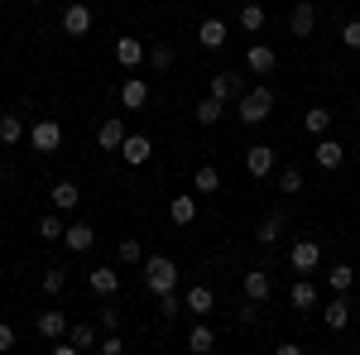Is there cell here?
I'll use <instances>...</instances> for the list:
<instances>
[{
  "instance_id": "obj_1",
  "label": "cell",
  "mask_w": 360,
  "mask_h": 355,
  "mask_svg": "<svg viewBox=\"0 0 360 355\" xmlns=\"http://www.w3.org/2000/svg\"><path fill=\"white\" fill-rule=\"evenodd\" d=\"M274 110V86H245V96L236 101V115L240 125H264Z\"/></svg>"
},
{
  "instance_id": "obj_2",
  "label": "cell",
  "mask_w": 360,
  "mask_h": 355,
  "mask_svg": "<svg viewBox=\"0 0 360 355\" xmlns=\"http://www.w3.org/2000/svg\"><path fill=\"white\" fill-rule=\"evenodd\" d=\"M144 288L159 298V293H173L178 288V264L168 254H144Z\"/></svg>"
},
{
  "instance_id": "obj_3",
  "label": "cell",
  "mask_w": 360,
  "mask_h": 355,
  "mask_svg": "<svg viewBox=\"0 0 360 355\" xmlns=\"http://www.w3.org/2000/svg\"><path fill=\"white\" fill-rule=\"evenodd\" d=\"M58 144H63V125H58V120L44 115V120L29 125V149H34V154H53Z\"/></svg>"
},
{
  "instance_id": "obj_4",
  "label": "cell",
  "mask_w": 360,
  "mask_h": 355,
  "mask_svg": "<svg viewBox=\"0 0 360 355\" xmlns=\"http://www.w3.org/2000/svg\"><path fill=\"white\" fill-rule=\"evenodd\" d=\"M288 264H293V273H312L317 264H322V245H317V240H293Z\"/></svg>"
},
{
  "instance_id": "obj_5",
  "label": "cell",
  "mask_w": 360,
  "mask_h": 355,
  "mask_svg": "<svg viewBox=\"0 0 360 355\" xmlns=\"http://www.w3.org/2000/svg\"><path fill=\"white\" fill-rule=\"evenodd\" d=\"M144 58H149V49L139 44L135 34H120V39H115V63H120L125 72H135V67L144 63Z\"/></svg>"
},
{
  "instance_id": "obj_6",
  "label": "cell",
  "mask_w": 360,
  "mask_h": 355,
  "mask_svg": "<svg viewBox=\"0 0 360 355\" xmlns=\"http://www.w3.org/2000/svg\"><path fill=\"white\" fill-rule=\"evenodd\" d=\"M207 91H212L217 101H240V96H245V72H217Z\"/></svg>"
},
{
  "instance_id": "obj_7",
  "label": "cell",
  "mask_w": 360,
  "mask_h": 355,
  "mask_svg": "<svg viewBox=\"0 0 360 355\" xmlns=\"http://www.w3.org/2000/svg\"><path fill=\"white\" fill-rule=\"evenodd\" d=\"M63 34H72V39H82V34H91V5H82V0H72V5L63 10Z\"/></svg>"
},
{
  "instance_id": "obj_8",
  "label": "cell",
  "mask_w": 360,
  "mask_h": 355,
  "mask_svg": "<svg viewBox=\"0 0 360 355\" xmlns=\"http://www.w3.org/2000/svg\"><path fill=\"white\" fill-rule=\"evenodd\" d=\"M245 67L255 72V77H269V72L278 67V53L269 49V44H250L245 49Z\"/></svg>"
},
{
  "instance_id": "obj_9",
  "label": "cell",
  "mask_w": 360,
  "mask_h": 355,
  "mask_svg": "<svg viewBox=\"0 0 360 355\" xmlns=\"http://www.w3.org/2000/svg\"><path fill=\"white\" fill-rule=\"evenodd\" d=\"M149 154H154V139H149V135H125L120 159H125L130 168H144V164H149Z\"/></svg>"
},
{
  "instance_id": "obj_10",
  "label": "cell",
  "mask_w": 360,
  "mask_h": 355,
  "mask_svg": "<svg viewBox=\"0 0 360 355\" xmlns=\"http://www.w3.org/2000/svg\"><path fill=\"white\" fill-rule=\"evenodd\" d=\"M226 34H231V29H226V20H217V15H207V20L197 25V44L217 53V49H226Z\"/></svg>"
},
{
  "instance_id": "obj_11",
  "label": "cell",
  "mask_w": 360,
  "mask_h": 355,
  "mask_svg": "<svg viewBox=\"0 0 360 355\" xmlns=\"http://www.w3.org/2000/svg\"><path fill=\"white\" fill-rule=\"evenodd\" d=\"M274 168H278V159H274L269 144H255V149L245 154V173H250V178H269Z\"/></svg>"
},
{
  "instance_id": "obj_12",
  "label": "cell",
  "mask_w": 360,
  "mask_h": 355,
  "mask_svg": "<svg viewBox=\"0 0 360 355\" xmlns=\"http://www.w3.org/2000/svg\"><path fill=\"white\" fill-rule=\"evenodd\" d=\"M312 164L317 168H327V173H336V168L346 164V149H341V144H336V139H317V149H312Z\"/></svg>"
},
{
  "instance_id": "obj_13",
  "label": "cell",
  "mask_w": 360,
  "mask_h": 355,
  "mask_svg": "<svg viewBox=\"0 0 360 355\" xmlns=\"http://www.w3.org/2000/svg\"><path fill=\"white\" fill-rule=\"evenodd\" d=\"M283 226H288V212H283V207H274L269 217L259 221V231H255V240H259L264 250H269V245H278V235H283Z\"/></svg>"
},
{
  "instance_id": "obj_14",
  "label": "cell",
  "mask_w": 360,
  "mask_h": 355,
  "mask_svg": "<svg viewBox=\"0 0 360 355\" xmlns=\"http://www.w3.org/2000/svg\"><path fill=\"white\" fill-rule=\"evenodd\" d=\"M34 331H39L44 341H58V336H68V317H63L58 307H44V312L34 317Z\"/></svg>"
},
{
  "instance_id": "obj_15",
  "label": "cell",
  "mask_w": 360,
  "mask_h": 355,
  "mask_svg": "<svg viewBox=\"0 0 360 355\" xmlns=\"http://www.w3.org/2000/svg\"><path fill=\"white\" fill-rule=\"evenodd\" d=\"M115 96H120V106H125V110H144V106H149V82H139V77H125Z\"/></svg>"
},
{
  "instance_id": "obj_16",
  "label": "cell",
  "mask_w": 360,
  "mask_h": 355,
  "mask_svg": "<svg viewBox=\"0 0 360 355\" xmlns=\"http://www.w3.org/2000/svg\"><path fill=\"white\" fill-rule=\"evenodd\" d=\"M125 135H130V130H125V120H120V115H111V120H101V125H96V144H101L106 154H111V149H120V144H125Z\"/></svg>"
},
{
  "instance_id": "obj_17",
  "label": "cell",
  "mask_w": 360,
  "mask_h": 355,
  "mask_svg": "<svg viewBox=\"0 0 360 355\" xmlns=\"http://www.w3.org/2000/svg\"><path fill=\"white\" fill-rule=\"evenodd\" d=\"M288 29H293L298 39H307V34L317 29V5H312V0H298L293 15H288Z\"/></svg>"
},
{
  "instance_id": "obj_18",
  "label": "cell",
  "mask_w": 360,
  "mask_h": 355,
  "mask_svg": "<svg viewBox=\"0 0 360 355\" xmlns=\"http://www.w3.org/2000/svg\"><path fill=\"white\" fill-rule=\"evenodd\" d=\"M317 298H322V293H317V283H312L307 273H298V283L288 288V302H293L298 312H312V307H317Z\"/></svg>"
},
{
  "instance_id": "obj_19",
  "label": "cell",
  "mask_w": 360,
  "mask_h": 355,
  "mask_svg": "<svg viewBox=\"0 0 360 355\" xmlns=\"http://www.w3.org/2000/svg\"><path fill=\"white\" fill-rule=\"evenodd\" d=\"M183 307H188L193 317H212V307H217V293H212L207 283H193V288H188V298H183Z\"/></svg>"
},
{
  "instance_id": "obj_20",
  "label": "cell",
  "mask_w": 360,
  "mask_h": 355,
  "mask_svg": "<svg viewBox=\"0 0 360 355\" xmlns=\"http://www.w3.org/2000/svg\"><path fill=\"white\" fill-rule=\"evenodd\" d=\"M49 202H53V212H77L82 207V188L77 183H53Z\"/></svg>"
},
{
  "instance_id": "obj_21",
  "label": "cell",
  "mask_w": 360,
  "mask_h": 355,
  "mask_svg": "<svg viewBox=\"0 0 360 355\" xmlns=\"http://www.w3.org/2000/svg\"><path fill=\"white\" fill-rule=\"evenodd\" d=\"M322 322H327L332 331H346V327H351V302H346V293H336V298L322 307Z\"/></svg>"
},
{
  "instance_id": "obj_22",
  "label": "cell",
  "mask_w": 360,
  "mask_h": 355,
  "mask_svg": "<svg viewBox=\"0 0 360 355\" xmlns=\"http://www.w3.org/2000/svg\"><path fill=\"white\" fill-rule=\"evenodd\" d=\"M168 221H173V226H193L197 221V197L193 192H183V197L168 202Z\"/></svg>"
},
{
  "instance_id": "obj_23",
  "label": "cell",
  "mask_w": 360,
  "mask_h": 355,
  "mask_svg": "<svg viewBox=\"0 0 360 355\" xmlns=\"http://www.w3.org/2000/svg\"><path fill=\"white\" fill-rule=\"evenodd\" d=\"M63 245H68V250H77V254H82V250H91V245H96V231H91L86 221H72V226L63 231Z\"/></svg>"
},
{
  "instance_id": "obj_24",
  "label": "cell",
  "mask_w": 360,
  "mask_h": 355,
  "mask_svg": "<svg viewBox=\"0 0 360 355\" xmlns=\"http://www.w3.org/2000/svg\"><path fill=\"white\" fill-rule=\"evenodd\" d=\"M86 283H91V293H96V298H115V293H120L115 269H91V273H86Z\"/></svg>"
},
{
  "instance_id": "obj_25",
  "label": "cell",
  "mask_w": 360,
  "mask_h": 355,
  "mask_svg": "<svg viewBox=\"0 0 360 355\" xmlns=\"http://www.w3.org/2000/svg\"><path fill=\"white\" fill-rule=\"evenodd\" d=\"M197 125H221V115H226V101H217V96H212V91H207V96H202V101H197Z\"/></svg>"
},
{
  "instance_id": "obj_26",
  "label": "cell",
  "mask_w": 360,
  "mask_h": 355,
  "mask_svg": "<svg viewBox=\"0 0 360 355\" xmlns=\"http://www.w3.org/2000/svg\"><path fill=\"white\" fill-rule=\"evenodd\" d=\"M68 341L77 351H96V322H68Z\"/></svg>"
},
{
  "instance_id": "obj_27",
  "label": "cell",
  "mask_w": 360,
  "mask_h": 355,
  "mask_svg": "<svg viewBox=\"0 0 360 355\" xmlns=\"http://www.w3.org/2000/svg\"><path fill=\"white\" fill-rule=\"evenodd\" d=\"M212 346H217V331L207 327V317H202V322H197V327L188 331V351H193V355H207Z\"/></svg>"
},
{
  "instance_id": "obj_28",
  "label": "cell",
  "mask_w": 360,
  "mask_h": 355,
  "mask_svg": "<svg viewBox=\"0 0 360 355\" xmlns=\"http://www.w3.org/2000/svg\"><path fill=\"white\" fill-rule=\"evenodd\" d=\"M303 130H307V135H317V139H322L327 130H332V110H327V106H307V115H303Z\"/></svg>"
},
{
  "instance_id": "obj_29",
  "label": "cell",
  "mask_w": 360,
  "mask_h": 355,
  "mask_svg": "<svg viewBox=\"0 0 360 355\" xmlns=\"http://www.w3.org/2000/svg\"><path fill=\"white\" fill-rule=\"evenodd\" d=\"M20 139H29V125L10 110V115H0V144H20Z\"/></svg>"
},
{
  "instance_id": "obj_30",
  "label": "cell",
  "mask_w": 360,
  "mask_h": 355,
  "mask_svg": "<svg viewBox=\"0 0 360 355\" xmlns=\"http://www.w3.org/2000/svg\"><path fill=\"white\" fill-rule=\"evenodd\" d=\"M240 288H245V298L264 302V298H269V269H250V273H245V283H240Z\"/></svg>"
},
{
  "instance_id": "obj_31",
  "label": "cell",
  "mask_w": 360,
  "mask_h": 355,
  "mask_svg": "<svg viewBox=\"0 0 360 355\" xmlns=\"http://www.w3.org/2000/svg\"><path fill=\"white\" fill-rule=\"evenodd\" d=\"M193 192H202V197H212V192H221V173H217L212 164H202V168L193 173Z\"/></svg>"
},
{
  "instance_id": "obj_32",
  "label": "cell",
  "mask_w": 360,
  "mask_h": 355,
  "mask_svg": "<svg viewBox=\"0 0 360 355\" xmlns=\"http://www.w3.org/2000/svg\"><path fill=\"white\" fill-rule=\"evenodd\" d=\"M327 288H332V293H351V288H356V269H351V264H332V269H327Z\"/></svg>"
},
{
  "instance_id": "obj_33",
  "label": "cell",
  "mask_w": 360,
  "mask_h": 355,
  "mask_svg": "<svg viewBox=\"0 0 360 355\" xmlns=\"http://www.w3.org/2000/svg\"><path fill=\"white\" fill-rule=\"evenodd\" d=\"M236 20H240L245 34H259V29H264V5H255V0H250V5H240V15H236Z\"/></svg>"
},
{
  "instance_id": "obj_34",
  "label": "cell",
  "mask_w": 360,
  "mask_h": 355,
  "mask_svg": "<svg viewBox=\"0 0 360 355\" xmlns=\"http://www.w3.org/2000/svg\"><path fill=\"white\" fill-rule=\"evenodd\" d=\"M115 259H120V264H144V245H139V240H130V235H125V240H120V245H115Z\"/></svg>"
},
{
  "instance_id": "obj_35",
  "label": "cell",
  "mask_w": 360,
  "mask_h": 355,
  "mask_svg": "<svg viewBox=\"0 0 360 355\" xmlns=\"http://www.w3.org/2000/svg\"><path fill=\"white\" fill-rule=\"evenodd\" d=\"M278 192H283V197H298V192H303V173H298V168H278Z\"/></svg>"
},
{
  "instance_id": "obj_36",
  "label": "cell",
  "mask_w": 360,
  "mask_h": 355,
  "mask_svg": "<svg viewBox=\"0 0 360 355\" xmlns=\"http://www.w3.org/2000/svg\"><path fill=\"white\" fill-rule=\"evenodd\" d=\"M144 63H149V67H154V72H168V67H173V49H168V44H154V49H149V58H144Z\"/></svg>"
},
{
  "instance_id": "obj_37",
  "label": "cell",
  "mask_w": 360,
  "mask_h": 355,
  "mask_svg": "<svg viewBox=\"0 0 360 355\" xmlns=\"http://www.w3.org/2000/svg\"><path fill=\"white\" fill-rule=\"evenodd\" d=\"M63 231H68V226H63V217H58V212L39 217V235H44V240H63Z\"/></svg>"
},
{
  "instance_id": "obj_38",
  "label": "cell",
  "mask_w": 360,
  "mask_h": 355,
  "mask_svg": "<svg viewBox=\"0 0 360 355\" xmlns=\"http://www.w3.org/2000/svg\"><path fill=\"white\" fill-rule=\"evenodd\" d=\"M39 288H44L49 298H58V293L68 288V273H63V269H49V273H44V283H39Z\"/></svg>"
},
{
  "instance_id": "obj_39",
  "label": "cell",
  "mask_w": 360,
  "mask_h": 355,
  "mask_svg": "<svg viewBox=\"0 0 360 355\" xmlns=\"http://www.w3.org/2000/svg\"><path fill=\"white\" fill-rule=\"evenodd\" d=\"M96 327H106V331H115V327H120V307H115L111 298L101 302V312H96Z\"/></svg>"
},
{
  "instance_id": "obj_40",
  "label": "cell",
  "mask_w": 360,
  "mask_h": 355,
  "mask_svg": "<svg viewBox=\"0 0 360 355\" xmlns=\"http://www.w3.org/2000/svg\"><path fill=\"white\" fill-rule=\"evenodd\" d=\"M236 322H240V327H259V302L245 298V302H240V312H236Z\"/></svg>"
},
{
  "instance_id": "obj_41",
  "label": "cell",
  "mask_w": 360,
  "mask_h": 355,
  "mask_svg": "<svg viewBox=\"0 0 360 355\" xmlns=\"http://www.w3.org/2000/svg\"><path fill=\"white\" fill-rule=\"evenodd\" d=\"M178 312H183V302L173 298V293H159V317H164V322H173Z\"/></svg>"
},
{
  "instance_id": "obj_42",
  "label": "cell",
  "mask_w": 360,
  "mask_h": 355,
  "mask_svg": "<svg viewBox=\"0 0 360 355\" xmlns=\"http://www.w3.org/2000/svg\"><path fill=\"white\" fill-rule=\"evenodd\" d=\"M341 44H346V49H360V20H346V25H341Z\"/></svg>"
},
{
  "instance_id": "obj_43",
  "label": "cell",
  "mask_w": 360,
  "mask_h": 355,
  "mask_svg": "<svg viewBox=\"0 0 360 355\" xmlns=\"http://www.w3.org/2000/svg\"><path fill=\"white\" fill-rule=\"evenodd\" d=\"M96 351H101V355H120V351H125V341H120V336L111 331L106 341H96Z\"/></svg>"
},
{
  "instance_id": "obj_44",
  "label": "cell",
  "mask_w": 360,
  "mask_h": 355,
  "mask_svg": "<svg viewBox=\"0 0 360 355\" xmlns=\"http://www.w3.org/2000/svg\"><path fill=\"white\" fill-rule=\"evenodd\" d=\"M15 346H20L15 327H10V322H0V351H15Z\"/></svg>"
},
{
  "instance_id": "obj_45",
  "label": "cell",
  "mask_w": 360,
  "mask_h": 355,
  "mask_svg": "<svg viewBox=\"0 0 360 355\" xmlns=\"http://www.w3.org/2000/svg\"><path fill=\"white\" fill-rule=\"evenodd\" d=\"M29 5H44V0H29Z\"/></svg>"
},
{
  "instance_id": "obj_46",
  "label": "cell",
  "mask_w": 360,
  "mask_h": 355,
  "mask_svg": "<svg viewBox=\"0 0 360 355\" xmlns=\"http://www.w3.org/2000/svg\"><path fill=\"white\" fill-rule=\"evenodd\" d=\"M0 5H5V0H0Z\"/></svg>"
}]
</instances>
